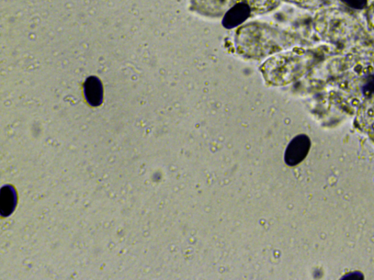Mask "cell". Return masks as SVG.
Returning <instances> with one entry per match:
<instances>
[{
    "mask_svg": "<svg viewBox=\"0 0 374 280\" xmlns=\"http://www.w3.org/2000/svg\"><path fill=\"white\" fill-rule=\"evenodd\" d=\"M311 147L310 139L305 134L294 138L285 153V162L290 166L300 164L307 157Z\"/></svg>",
    "mask_w": 374,
    "mask_h": 280,
    "instance_id": "6da1fadb",
    "label": "cell"
},
{
    "mask_svg": "<svg viewBox=\"0 0 374 280\" xmlns=\"http://www.w3.org/2000/svg\"><path fill=\"white\" fill-rule=\"evenodd\" d=\"M84 91L86 102L91 106L98 107L103 104L104 86L97 77L90 76L86 78L84 84Z\"/></svg>",
    "mask_w": 374,
    "mask_h": 280,
    "instance_id": "7a4b0ae2",
    "label": "cell"
},
{
    "mask_svg": "<svg viewBox=\"0 0 374 280\" xmlns=\"http://www.w3.org/2000/svg\"><path fill=\"white\" fill-rule=\"evenodd\" d=\"M235 0H194V6L200 13L220 16L230 9Z\"/></svg>",
    "mask_w": 374,
    "mask_h": 280,
    "instance_id": "3957f363",
    "label": "cell"
},
{
    "mask_svg": "<svg viewBox=\"0 0 374 280\" xmlns=\"http://www.w3.org/2000/svg\"><path fill=\"white\" fill-rule=\"evenodd\" d=\"M250 13L251 8L247 3H237L226 11L223 25L229 29L239 25L248 18Z\"/></svg>",
    "mask_w": 374,
    "mask_h": 280,
    "instance_id": "277c9868",
    "label": "cell"
},
{
    "mask_svg": "<svg viewBox=\"0 0 374 280\" xmlns=\"http://www.w3.org/2000/svg\"><path fill=\"white\" fill-rule=\"evenodd\" d=\"M360 124L368 131H374V95L368 97L359 112Z\"/></svg>",
    "mask_w": 374,
    "mask_h": 280,
    "instance_id": "5b68a950",
    "label": "cell"
},
{
    "mask_svg": "<svg viewBox=\"0 0 374 280\" xmlns=\"http://www.w3.org/2000/svg\"><path fill=\"white\" fill-rule=\"evenodd\" d=\"M247 4L257 13L269 12L277 8L281 0H246Z\"/></svg>",
    "mask_w": 374,
    "mask_h": 280,
    "instance_id": "8992f818",
    "label": "cell"
},
{
    "mask_svg": "<svg viewBox=\"0 0 374 280\" xmlns=\"http://www.w3.org/2000/svg\"><path fill=\"white\" fill-rule=\"evenodd\" d=\"M294 2L305 8L316 9L327 5L331 0H294Z\"/></svg>",
    "mask_w": 374,
    "mask_h": 280,
    "instance_id": "52a82bcc",
    "label": "cell"
},
{
    "mask_svg": "<svg viewBox=\"0 0 374 280\" xmlns=\"http://www.w3.org/2000/svg\"><path fill=\"white\" fill-rule=\"evenodd\" d=\"M341 1L347 6L355 10H362L368 5V0H341Z\"/></svg>",
    "mask_w": 374,
    "mask_h": 280,
    "instance_id": "ba28073f",
    "label": "cell"
},
{
    "mask_svg": "<svg viewBox=\"0 0 374 280\" xmlns=\"http://www.w3.org/2000/svg\"><path fill=\"white\" fill-rule=\"evenodd\" d=\"M364 93L367 97L374 95V76L364 86Z\"/></svg>",
    "mask_w": 374,
    "mask_h": 280,
    "instance_id": "9c48e42d",
    "label": "cell"
},
{
    "mask_svg": "<svg viewBox=\"0 0 374 280\" xmlns=\"http://www.w3.org/2000/svg\"><path fill=\"white\" fill-rule=\"evenodd\" d=\"M366 17L369 25L374 29V2L368 8Z\"/></svg>",
    "mask_w": 374,
    "mask_h": 280,
    "instance_id": "30bf717a",
    "label": "cell"
}]
</instances>
